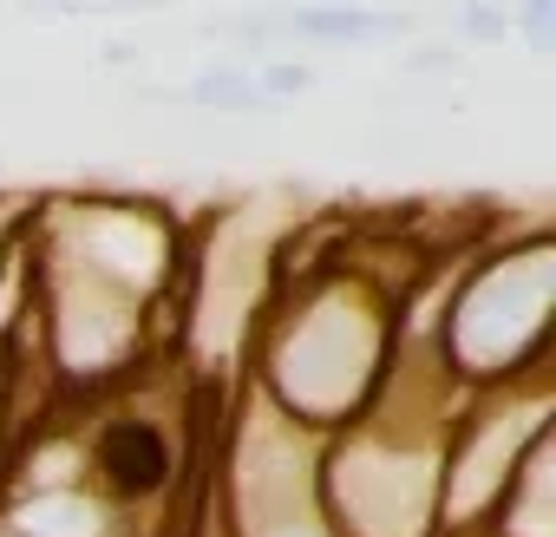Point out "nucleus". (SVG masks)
Wrapping results in <instances>:
<instances>
[{
    "label": "nucleus",
    "mask_w": 556,
    "mask_h": 537,
    "mask_svg": "<svg viewBox=\"0 0 556 537\" xmlns=\"http://www.w3.org/2000/svg\"><path fill=\"white\" fill-rule=\"evenodd\" d=\"M112 446H125V459H112V478H118L125 491H144V485H157V472H164V452H157V439H151V433H118Z\"/></svg>",
    "instance_id": "f257e3e1"
}]
</instances>
